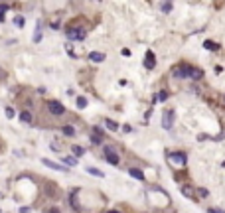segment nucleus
Wrapping results in <instances>:
<instances>
[{
	"instance_id": "obj_21",
	"label": "nucleus",
	"mask_w": 225,
	"mask_h": 213,
	"mask_svg": "<svg viewBox=\"0 0 225 213\" xmlns=\"http://www.w3.org/2000/svg\"><path fill=\"white\" fill-rule=\"evenodd\" d=\"M75 105H77V108H85L87 107V99L85 97H77L75 99Z\"/></svg>"
},
{
	"instance_id": "obj_18",
	"label": "nucleus",
	"mask_w": 225,
	"mask_h": 213,
	"mask_svg": "<svg viewBox=\"0 0 225 213\" xmlns=\"http://www.w3.org/2000/svg\"><path fill=\"white\" fill-rule=\"evenodd\" d=\"M61 160L67 166H77V158H73V156H61Z\"/></svg>"
},
{
	"instance_id": "obj_23",
	"label": "nucleus",
	"mask_w": 225,
	"mask_h": 213,
	"mask_svg": "<svg viewBox=\"0 0 225 213\" xmlns=\"http://www.w3.org/2000/svg\"><path fill=\"white\" fill-rule=\"evenodd\" d=\"M162 12H166V14H168V12H172V8H174V4L172 2H162Z\"/></svg>"
},
{
	"instance_id": "obj_14",
	"label": "nucleus",
	"mask_w": 225,
	"mask_h": 213,
	"mask_svg": "<svg viewBox=\"0 0 225 213\" xmlns=\"http://www.w3.org/2000/svg\"><path fill=\"white\" fill-rule=\"evenodd\" d=\"M182 193H184L186 197H195V191L191 190L190 186H182Z\"/></svg>"
},
{
	"instance_id": "obj_5",
	"label": "nucleus",
	"mask_w": 225,
	"mask_h": 213,
	"mask_svg": "<svg viewBox=\"0 0 225 213\" xmlns=\"http://www.w3.org/2000/svg\"><path fill=\"white\" fill-rule=\"evenodd\" d=\"M105 160L109 162V164H112V166H119V162H120V158H119V152H116L112 146H105Z\"/></svg>"
},
{
	"instance_id": "obj_6",
	"label": "nucleus",
	"mask_w": 225,
	"mask_h": 213,
	"mask_svg": "<svg viewBox=\"0 0 225 213\" xmlns=\"http://www.w3.org/2000/svg\"><path fill=\"white\" fill-rule=\"evenodd\" d=\"M45 107H48V111L52 112L53 116H61V115L65 112V107L61 105L59 101H53V99H52V101H48V103H45Z\"/></svg>"
},
{
	"instance_id": "obj_8",
	"label": "nucleus",
	"mask_w": 225,
	"mask_h": 213,
	"mask_svg": "<svg viewBox=\"0 0 225 213\" xmlns=\"http://www.w3.org/2000/svg\"><path fill=\"white\" fill-rule=\"evenodd\" d=\"M144 67H146V69H154V67H156V61H154V53L150 51V49L146 51V57H144Z\"/></svg>"
},
{
	"instance_id": "obj_20",
	"label": "nucleus",
	"mask_w": 225,
	"mask_h": 213,
	"mask_svg": "<svg viewBox=\"0 0 225 213\" xmlns=\"http://www.w3.org/2000/svg\"><path fill=\"white\" fill-rule=\"evenodd\" d=\"M61 132H63L65 136H73V134H75V128H73V126H69V124H65V126L61 128Z\"/></svg>"
},
{
	"instance_id": "obj_12",
	"label": "nucleus",
	"mask_w": 225,
	"mask_h": 213,
	"mask_svg": "<svg viewBox=\"0 0 225 213\" xmlns=\"http://www.w3.org/2000/svg\"><path fill=\"white\" fill-rule=\"evenodd\" d=\"M41 28H44V24L38 22V28H36V34H34V41L38 44V41H41Z\"/></svg>"
},
{
	"instance_id": "obj_19",
	"label": "nucleus",
	"mask_w": 225,
	"mask_h": 213,
	"mask_svg": "<svg viewBox=\"0 0 225 213\" xmlns=\"http://www.w3.org/2000/svg\"><path fill=\"white\" fill-rule=\"evenodd\" d=\"M105 126L109 128V130H119V124H116L115 120H111V119H107V120H105Z\"/></svg>"
},
{
	"instance_id": "obj_34",
	"label": "nucleus",
	"mask_w": 225,
	"mask_h": 213,
	"mask_svg": "<svg viewBox=\"0 0 225 213\" xmlns=\"http://www.w3.org/2000/svg\"><path fill=\"white\" fill-rule=\"evenodd\" d=\"M223 101H225V97H223Z\"/></svg>"
},
{
	"instance_id": "obj_10",
	"label": "nucleus",
	"mask_w": 225,
	"mask_h": 213,
	"mask_svg": "<svg viewBox=\"0 0 225 213\" xmlns=\"http://www.w3.org/2000/svg\"><path fill=\"white\" fill-rule=\"evenodd\" d=\"M128 174H130V176H132V178H136V179H140V182H142V179H144V174H142V172H140V170H138V168H130V170H128Z\"/></svg>"
},
{
	"instance_id": "obj_3",
	"label": "nucleus",
	"mask_w": 225,
	"mask_h": 213,
	"mask_svg": "<svg viewBox=\"0 0 225 213\" xmlns=\"http://www.w3.org/2000/svg\"><path fill=\"white\" fill-rule=\"evenodd\" d=\"M65 34H67V37H69V40H73V41H81V40H85V37H87V32L83 30V28H67Z\"/></svg>"
},
{
	"instance_id": "obj_25",
	"label": "nucleus",
	"mask_w": 225,
	"mask_h": 213,
	"mask_svg": "<svg viewBox=\"0 0 225 213\" xmlns=\"http://www.w3.org/2000/svg\"><path fill=\"white\" fill-rule=\"evenodd\" d=\"M166 99H168V93H166V91H160V93H158V97L154 99V101H166Z\"/></svg>"
},
{
	"instance_id": "obj_30",
	"label": "nucleus",
	"mask_w": 225,
	"mask_h": 213,
	"mask_svg": "<svg viewBox=\"0 0 225 213\" xmlns=\"http://www.w3.org/2000/svg\"><path fill=\"white\" fill-rule=\"evenodd\" d=\"M20 213H32L30 207H20Z\"/></svg>"
},
{
	"instance_id": "obj_4",
	"label": "nucleus",
	"mask_w": 225,
	"mask_h": 213,
	"mask_svg": "<svg viewBox=\"0 0 225 213\" xmlns=\"http://www.w3.org/2000/svg\"><path fill=\"white\" fill-rule=\"evenodd\" d=\"M174 119H176V112H174V108H166L164 115H162V126H164L166 130H170V128L174 126Z\"/></svg>"
},
{
	"instance_id": "obj_31",
	"label": "nucleus",
	"mask_w": 225,
	"mask_h": 213,
	"mask_svg": "<svg viewBox=\"0 0 225 213\" xmlns=\"http://www.w3.org/2000/svg\"><path fill=\"white\" fill-rule=\"evenodd\" d=\"M207 213H225V211H221V209H211V207H209V209H207Z\"/></svg>"
},
{
	"instance_id": "obj_9",
	"label": "nucleus",
	"mask_w": 225,
	"mask_h": 213,
	"mask_svg": "<svg viewBox=\"0 0 225 213\" xmlns=\"http://www.w3.org/2000/svg\"><path fill=\"white\" fill-rule=\"evenodd\" d=\"M89 59L95 61V63H101V61H105V53H101V51H91V53H89Z\"/></svg>"
},
{
	"instance_id": "obj_13",
	"label": "nucleus",
	"mask_w": 225,
	"mask_h": 213,
	"mask_svg": "<svg viewBox=\"0 0 225 213\" xmlns=\"http://www.w3.org/2000/svg\"><path fill=\"white\" fill-rule=\"evenodd\" d=\"M20 119H22V122H26V124H32V112H28V111H24L22 115H20Z\"/></svg>"
},
{
	"instance_id": "obj_29",
	"label": "nucleus",
	"mask_w": 225,
	"mask_h": 213,
	"mask_svg": "<svg viewBox=\"0 0 225 213\" xmlns=\"http://www.w3.org/2000/svg\"><path fill=\"white\" fill-rule=\"evenodd\" d=\"M14 22H16V26H18V28H22V26H24V18H20V16L14 20Z\"/></svg>"
},
{
	"instance_id": "obj_22",
	"label": "nucleus",
	"mask_w": 225,
	"mask_h": 213,
	"mask_svg": "<svg viewBox=\"0 0 225 213\" xmlns=\"http://www.w3.org/2000/svg\"><path fill=\"white\" fill-rule=\"evenodd\" d=\"M91 142H93L95 146H99V144L103 142V136H101V134H93V132H91Z\"/></svg>"
},
{
	"instance_id": "obj_7",
	"label": "nucleus",
	"mask_w": 225,
	"mask_h": 213,
	"mask_svg": "<svg viewBox=\"0 0 225 213\" xmlns=\"http://www.w3.org/2000/svg\"><path fill=\"white\" fill-rule=\"evenodd\" d=\"M41 164H44V166H48V168H52V170H59V172H69V168H65V166L57 164V162L48 160V158H41Z\"/></svg>"
},
{
	"instance_id": "obj_27",
	"label": "nucleus",
	"mask_w": 225,
	"mask_h": 213,
	"mask_svg": "<svg viewBox=\"0 0 225 213\" xmlns=\"http://www.w3.org/2000/svg\"><path fill=\"white\" fill-rule=\"evenodd\" d=\"M65 49H67V53L71 57H75V51H73V48H71V44H65Z\"/></svg>"
},
{
	"instance_id": "obj_28",
	"label": "nucleus",
	"mask_w": 225,
	"mask_h": 213,
	"mask_svg": "<svg viewBox=\"0 0 225 213\" xmlns=\"http://www.w3.org/2000/svg\"><path fill=\"white\" fill-rule=\"evenodd\" d=\"M198 193L202 195V197H207V190H205V187H199V190H198Z\"/></svg>"
},
{
	"instance_id": "obj_32",
	"label": "nucleus",
	"mask_w": 225,
	"mask_h": 213,
	"mask_svg": "<svg viewBox=\"0 0 225 213\" xmlns=\"http://www.w3.org/2000/svg\"><path fill=\"white\" fill-rule=\"evenodd\" d=\"M49 213H59V211H57V209H49Z\"/></svg>"
},
{
	"instance_id": "obj_17",
	"label": "nucleus",
	"mask_w": 225,
	"mask_h": 213,
	"mask_svg": "<svg viewBox=\"0 0 225 213\" xmlns=\"http://www.w3.org/2000/svg\"><path fill=\"white\" fill-rule=\"evenodd\" d=\"M203 48H205V49H213V51H215V49H219V45L215 44V41H211V40H205V41H203Z\"/></svg>"
},
{
	"instance_id": "obj_2",
	"label": "nucleus",
	"mask_w": 225,
	"mask_h": 213,
	"mask_svg": "<svg viewBox=\"0 0 225 213\" xmlns=\"http://www.w3.org/2000/svg\"><path fill=\"white\" fill-rule=\"evenodd\" d=\"M168 162H170V166H172V168H184L186 162H188V158H186L184 152H172V154L168 156Z\"/></svg>"
},
{
	"instance_id": "obj_1",
	"label": "nucleus",
	"mask_w": 225,
	"mask_h": 213,
	"mask_svg": "<svg viewBox=\"0 0 225 213\" xmlns=\"http://www.w3.org/2000/svg\"><path fill=\"white\" fill-rule=\"evenodd\" d=\"M172 75L178 79H202L203 77L202 69H195L191 65H178V67L172 69Z\"/></svg>"
},
{
	"instance_id": "obj_24",
	"label": "nucleus",
	"mask_w": 225,
	"mask_h": 213,
	"mask_svg": "<svg viewBox=\"0 0 225 213\" xmlns=\"http://www.w3.org/2000/svg\"><path fill=\"white\" fill-rule=\"evenodd\" d=\"M8 8H10V6H8L6 2H2V4H0V22H4V12H6Z\"/></svg>"
},
{
	"instance_id": "obj_33",
	"label": "nucleus",
	"mask_w": 225,
	"mask_h": 213,
	"mask_svg": "<svg viewBox=\"0 0 225 213\" xmlns=\"http://www.w3.org/2000/svg\"><path fill=\"white\" fill-rule=\"evenodd\" d=\"M111 213H119V211H111Z\"/></svg>"
},
{
	"instance_id": "obj_16",
	"label": "nucleus",
	"mask_w": 225,
	"mask_h": 213,
	"mask_svg": "<svg viewBox=\"0 0 225 213\" xmlns=\"http://www.w3.org/2000/svg\"><path fill=\"white\" fill-rule=\"evenodd\" d=\"M71 152L75 154V156H83V154H85V148H83V146L73 144V146H71Z\"/></svg>"
},
{
	"instance_id": "obj_11",
	"label": "nucleus",
	"mask_w": 225,
	"mask_h": 213,
	"mask_svg": "<svg viewBox=\"0 0 225 213\" xmlns=\"http://www.w3.org/2000/svg\"><path fill=\"white\" fill-rule=\"evenodd\" d=\"M87 174H91V176H97V178H105V174H103L99 168H93V166H89V168H87Z\"/></svg>"
},
{
	"instance_id": "obj_15",
	"label": "nucleus",
	"mask_w": 225,
	"mask_h": 213,
	"mask_svg": "<svg viewBox=\"0 0 225 213\" xmlns=\"http://www.w3.org/2000/svg\"><path fill=\"white\" fill-rule=\"evenodd\" d=\"M71 207H73V209H81V205H79V199H77V191H73V193H71Z\"/></svg>"
},
{
	"instance_id": "obj_26",
	"label": "nucleus",
	"mask_w": 225,
	"mask_h": 213,
	"mask_svg": "<svg viewBox=\"0 0 225 213\" xmlns=\"http://www.w3.org/2000/svg\"><path fill=\"white\" fill-rule=\"evenodd\" d=\"M4 112H6V119H14V108H12V107H6Z\"/></svg>"
}]
</instances>
